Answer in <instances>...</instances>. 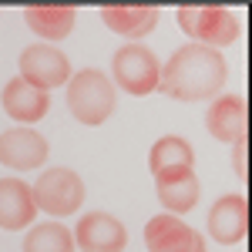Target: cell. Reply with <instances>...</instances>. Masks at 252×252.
<instances>
[{
    "instance_id": "1",
    "label": "cell",
    "mask_w": 252,
    "mask_h": 252,
    "mask_svg": "<svg viewBox=\"0 0 252 252\" xmlns=\"http://www.w3.org/2000/svg\"><path fill=\"white\" fill-rule=\"evenodd\" d=\"M225 78H229V67L219 51L202 44H185L161 67L158 91L172 101H205L222 91Z\"/></svg>"
},
{
    "instance_id": "2",
    "label": "cell",
    "mask_w": 252,
    "mask_h": 252,
    "mask_svg": "<svg viewBox=\"0 0 252 252\" xmlns=\"http://www.w3.org/2000/svg\"><path fill=\"white\" fill-rule=\"evenodd\" d=\"M115 101H118L115 84L97 67H84L78 74H71V81H67V111L88 128L104 125L115 111Z\"/></svg>"
},
{
    "instance_id": "3",
    "label": "cell",
    "mask_w": 252,
    "mask_h": 252,
    "mask_svg": "<svg viewBox=\"0 0 252 252\" xmlns=\"http://www.w3.org/2000/svg\"><path fill=\"white\" fill-rule=\"evenodd\" d=\"M178 27L192 37V44H202V47H229L242 37V24L232 10L225 7H182L178 14Z\"/></svg>"
},
{
    "instance_id": "4",
    "label": "cell",
    "mask_w": 252,
    "mask_h": 252,
    "mask_svg": "<svg viewBox=\"0 0 252 252\" xmlns=\"http://www.w3.org/2000/svg\"><path fill=\"white\" fill-rule=\"evenodd\" d=\"M34 192V205H37L44 215H54V219H64V215H74L84 205V182H81L78 172L64 168V165H54V168H44L40 178L31 185Z\"/></svg>"
},
{
    "instance_id": "5",
    "label": "cell",
    "mask_w": 252,
    "mask_h": 252,
    "mask_svg": "<svg viewBox=\"0 0 252 252\" xmlns=\"http://www.w3.org/2000/svg\"><path fill=\"white\" fill-rule=\"evenodd\" d=\"M111 74L115 84L121 91L135 97H145L158 91V74H161V64H158L155 51H148L145 44H125L118 47L115 58H111Z\"/></svg>"
},
{
    "instance_id": "6",
    "label": "cell",
    "mask_w": 252,
    "mask_h": 252,
    "mask_svg": "<svg viewBox=\"0 0 252 252\" xmlns=\"http://www.w3.org/2000/svg\"><path fill=\"white\" fill-rule=\"evenodd\" d=\"M17 78H24L31 88L51 94L54 88L71 81V61L64 58L58 47H51V44H31V47L20 51V74Z\"/></svg>"
},
{
    "instance_id": "7",
    "label": "cell",
    "mask_w": 252,
    "mask_h": 252,
    "mask_svg": "<svg viewBox=\"0 0 252 252\" xmlns=\"http://www.w3.org/2000/svg\"><path fill=\"white\" fill-rule=\"evenodd\" d=\"M145 246L148 252H209L205 235L192 229L185 219L161 212L155 219H148L145 225Z\"/></svg>"
},
{
    "instance_id": "8",
    "label": "cell",
    "mask_w": 252,
    "mask_h": 252,
    "mask_svg": "<svg viewBox=\"0 0 252 252\" xmlns=\"http://www.w3.org/2000/svg\"><path fill=\"white\" fill-rule=\"evenodd\" d=\"M47 155H51V145L37 131H31V128L0 131V165H7L14 172H34L47 161Z\"/></svg>"
},
{
    "instance_id": "9",
    "label": "cell",
    "mask_w": 252,
    "mask_h": 252,
    "mask_svg": "<svg viewBox=\"0 0 252 252\" xmlns=\"http://www.w3.org/2000/svg\"><path fill=\"white\" fill-rule=\"evenodd\" d=\"M74 246L81 252H125L128 246V232L108 212H88L78 219L74 229Z\"/></svg>"
},
{
    "instance_id": "10",
    "label": "cell",
    "mask_w": 252,
    "mask_h": 252,
    "mask_svg": "<svg viewBox=\"0 0 252 252\" xmlns=\"http://www.w3.org/2000/svg\"><path fill=\"white\" fill-rule=\"evenodd\" d=\"M249 232V202L242 192L222 195L209 212V239L219 246H239Z\"/></svg>"
},
{
    "instance_id": "11",
    "label": "cell",
    "mask_w": 252,
    "mask_h": 252,
    "mask_svg": "<svg viewBox=\"0 0 252 252\" xmlns=\"http://www.w3.org/2000/svg\"><path fill=\"white\" fill-rule=\"evenodd\" d=\"M205 128L209 135L225 141V145H235L246 138V128H249V104L242 94H222L212 101V108L205 111Z\"/></svg>"
},
{
    "instance_id": "12",
    "label": "cell",
    "mask_w": 252,
    "mask_h": 252,
    "mask_svg": "<svg viewBox=\"0 0 252 252\" xmlns=\"http://www.w3.org/2000/svg\"><path fill=\"white\" fill-rule=\"evenodd\" d=\"M0 104H3V115L7 118L24 121V125H34V121H40V118L51 111V94L31 88L24 78H10L3 84Z\"/></svg>"
},
{
    "instance_id": "13",
    "label": "cell",
    "mask_w": 252,
    "mask_h": 252,
    "mask_svg": "<svg viewBox=\"0 0 252 252\" xmlns=\"http://www.w3.org/2000/svg\"><path fill=\"white\" fill-rule=\"evenodd\" d=\"M34 219H37V205L31 185L20 178H0V229L17 232L27 229Z\"/></svg>"
},
{
    "instance_id": "14",
    "label": "cell",
    "mask_w": 252,
    "mask_h": 252,
    "mask_svg": "<svg viewBox=\"0 0 252 252\" xmlns=\"http://www.w3.org/2000/svg\"><path fill=\"white\" fill-rule=\"evenodd\" d=\"M101 20L111 34H121L138 44L141 37L155 34L161 10L158 7H101Z\"/></svg>"
},
{
    "instance_id": "15",
    "label": "cell",
    "mask_w": 252,
    "mask_h": 252,
    "mask_svg": "<svg viewBox=\"0 0 252 252\" xmlns=\"http://www.w3.org/2000/svg\"><path fill=\"white\" fill-rule=\"evenodd\" d=\"M148 168L155 178H168V175H182L195 168V152L182 135H165L158 138L148 152Z\"/></svg>"
},
{
    "instance_id": "16",
    "label": "cell",
    "mask_w": 252,
    "mask_h": 252,
    "mask_svg": "<svg viewBox=\"0 0 252 252\" xmlns=\"http://www.w3.org/2000/svg\"><path fill=\"white\" fill-rule=\"evenodd\" d=\"M155 189H158V202L165 205L168 215H189L198 205V175L192 172H182V175H168V178H155Z\"/></svg>"
},
{
    "instance_id": "17",
    "label": "cell",
    "mask_w": 252,
    "mask_h": 252,
    "mask_svg": "<svg viewBox=\"0 0 252 252\" xmlns=\"http://www.w3.org/2000/svg\"><path fill=\"white\" fill-rule=\"evenodd\" d=\"M24 20H27V27L37 37L64 40V37H71V31H74L78 10L74 7H27L24 10Z\"/></svg>"
},
{
    "instance_id": "18",
    "label": "cell",
    "mask_w": 252,
    "mask_h": 252,
    "mask_svg": "<svg viewBox=\"0 0 252 252\" xmlns=\"http://www.w3.org/2000/svg\"><path fill=\"white\" fill-rule=\"evenodd\" d=\"M74 235L61 222H40L24 239V252H74Z\"/></svg>"
},
{
    "instance_id": "19",
    "label": "cell",
    "mask_w": 252,
    "mask_h": 252,
    "mask_svg": "<svg viewBox=\"0 0 252 252\" xmlns=\"http://www.w3.org/2000/svg\"><path fill=\"white\" fill-rule=\"evenodd\" d=\"M235 175H239V182H246V138L242 141H235Z\"/></svg>"
}]
</instances>
